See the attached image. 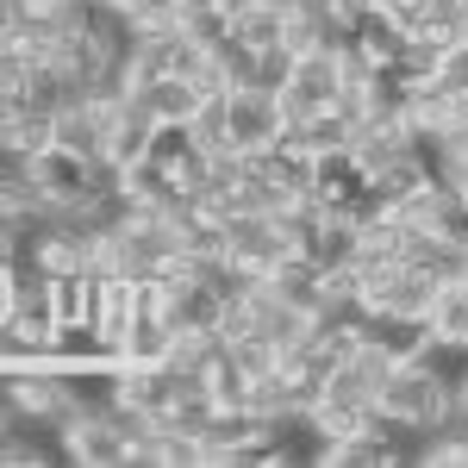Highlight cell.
Listing matches in <instances>:
<instances>
[{
  "instance_id": "1",
  "label": "cell",
  "mask_w": 468,
  "mask_h": 468,
  "mask_svg": "<svg viewBox=\"0 0 468 468\" xmlns=\"http://www.w3.org/2000/svg\"><path fill=\"white\" fill-rule=\"evenodd\" d=\"M456 381H463V375L437 368V362L419 350V356H399V362H394V375L381 381L375 406H381V419H394L399 431H431V419L450 406Z\"/></svg>"
},
{
  "instance_id": "2",
  "label": "cell",
  "mask_w": 468,
  "mask_h": 468,
  "mask_svg": "<svg viewBox=\"0 0 468 468\" xmlns=\"http://www.w3.org/2000/svg\"><path fill=\"white\" fill-rule=\"evenodd\" d=\"M57 450H63V456H69L75 468H125V463H132V437L112 425L107 394H101V399H88V406L75 412L69 425L57 431Z\"/></svg>"
},
{
  "instance_id": "3",
  "label": "cell",
  "mask_w": 468,
  "mask_h": 468,
  "mask_svg": "<svg viewBox=\"0 0 468 468\" xmlns=\"http://www.w3.org/2000/svg\"><path fill=\"white\" fill-rule=\"evenodd\" d=\"M443 282L425 275L419 262H394V269H375L362 275V306L368 313H394V319H431Z\"/></svg>"
},
{
  "instance_id": "4",
  "label": "cell",
  "mask_w": 468,
  "mask_h": 468,
  "mask_svg": "<svg viewBox=\"0 0 468 468\" xmlns=\"http://www.w3.org/2000/svg\"><path fill=\"white\" fill-rule=\"evenodd\" d=\"M57 144L75 150V156H112V101H75V107L57 112Z\"/></svg>"
},
{
  "instance_id": "5",
  "label": "cell",
  "mask_w": 468,
  "mask_h": 468,
  "mask_svg": "<svg viewBox=\"0 0 468 468\" xmlns=\"http://www.w3.org/2000/svg\"><path fill=\"white\" fill-rule=\"evenodd\" d=\"M138 313H144V282L107 275V293H101V306H94V331H101L107 356H125V337H132Z\"/></svg>"
},
{
  "instance_id": "6",
  "label": "cell",
  "mask_w": 468,
  "mask_h": 468,
  "mask_svg": "<svg viewBox=\"0 0 468 468\" xmlns=\"http://www.w3.org/2000/svg\"><path fill=\"white\" fill-rule=\"evenodd\" d=\"M231 256L269 275V269L288 256V231H282V218H275V213H231Z\"/></svg>"
},
{
  "instance_id": "7",
  "label": "cell",
  "mask_w": 468,
  "mask_h": 468,
  "mask_svg": "<svg viewBox=\"0 0 468 468\" xmlns=\"http://www.w3.org/2000/svg\"><path fill=\"white\" fill-rule=\"evenodd\" d=\"M431 176H437L431 144H419V150H399L394 163H381V169L368 176V187H375V200H381V207L394 213L399 200H412V194H419V187H425Z\"/></svg>"
},
{
  "instance_id": "8",
  "label": "cell",
  "mask_w": 468,
  "mask_h": 468,
  "mask_svg": "<svg viewBox=\"0 0 468 468\" xmlns=\"http://www.w3.org/2000/svg\"><path fill=\"white\" fill-rule=\"evenodd\" d=\"M37 194H44L50 207L88 200V156H75V150H63V144L37 150Z\"/></svg>"
},
{
  "instance_id": "9",
  "label": "cell",
  "mask_w": 468,
  "mask_h": 468,
  "mask_svg": "<svg viewBox=\"0 0 468 468\" xmlns=\"http://www.w3.org/2000/svg\"><path fill=\"white\" fill-rule=\"evenodd\" d=\"M156 107H150L144 94L132 88L125 101H112V156L119 163H138V156H150V138H156Z\"/></svg>"
},
{
  "instance_id": "10",
  "label": "cell",
  "mask_w": 468,
  "mask_h": 468,
  "mask_svg": "<svg viewBox=\"0 0 468 468\" xmlns=\"http://www.w3.org/2000/svg\"><path fill=\"white\" fill-rule=\"evenodd\" d=\"M313 463H324V468H394L399 450H394V431H350V437L319 443Z\"/></svg>"
},
{
  "instance_id": "11",
  "label": "cell",
  "mask_w": 468,
  "mask_h": 468,
  "mask_svg": "<svg viewBox=\"0 0 468 468\" xmlns=\"http://www.w3.org/2000/svg\"><path fill=\"white\" fill-rule=\"evenodd\" d=\"M163 319L176 324V331H218L225 319V293L207 288V282H194V288H181L163 300Z\"/></svg>"
},
{
  "instance_id": "12",
  "label": "cell",
  "mask_w": 468,
  "mask_h": 468,
  "mask_svg": "<svg viewBox=\"0 0 468 468\" xmlns=\"http://www.w3.org/2000/svg\"><path fill=\"white\" fill-rule=\"evenodd\" d=\"M187 138H194V150L200 156H231V88L225 94H207L200 107H194V119H187Z\"/></svg>"
},
{
  "instance_id": "13",
  "label": "cell",
  "mask_w": 468,
  "mask_h": 468,
  "mask_svg": "<svg viewBox=\"0 0 468 468\" xmlns=\"http://www.w3.org/2000/svg\"><path fill=\"white\" fill-rule=\"evenodd\" d=\"M406 26H399L394 13H388V6H368V13H362V26H356V44H362V57H368V63H399V57H406Z\"/></svg>"
},
{
  "instance_id": "14",
  "label": "cell",
  "mask_w": 468,
  "mask_h": 468,
  "mask_svg": "<svg viewBox=\"0 0 468 468\" xmlns=\"http://www.w3.org/2000/svg\"><path fill=\"white\" fill-rule=\"evenodd\" d=\"M138 94H144L150 107H156V119H163V125H181V119H194V107L207 101V94H200V81H187V75H163V81H144Z\"/></svg>"
},
{
  "instance_id": "15",
  "label": "cell",
  "mask_w": 468,
  "mask_h": 468,
  "mask_svg": "<svg viewBox=\"0 0 468 468\" xmlns=\"http://www.w3.org/2000/svg\"><path fill=\"white\" fill-rule=\"evenodd\" d=\"M176 337H181V331L163 319V306H156V313H138V324H132V337H125V356H119V362H169Z\"/></svg>"
},
{
  "instance_id": "16",
  "label": "cell",
  "mask_w": 468,
  "mask_h": 468,
  "mask_svg": "<svg viewBox=\"0 0 468 468\" xmlns=\"http://www.w3.org/2000/svg\"><path fill=\"white\" fill-rule=\"evenodd\" d=\"M231 32L244 37L250 50H275V44H288V13H282V6H262V0H250L244 13H231Z\"/></svg>"
},
{
  "instance_id": "17",
  "label": "cell",
  "mask_w": 468,
  "mask_h": 468,
  "mask_svg": "<svg viewBox=\"0 0 468 468\" xmlns=\"http://www.w3.org/2000/svg\"><path fill=\"white\" fill-rule=\"evenodd\" d=\"M425 324H431V337L468 350V282H443V293H437V306H431Z\"/></svg>"
},
{
  "instance_id": "18",
  "label": "cell",
  "mask_w": 468,
  "mask_h": 468,
  "mask_svg": "<svg viewBox=\"0 0 468 468\" xmlns=\"http://www.w3.org/2000/svg\"><path fill=\"white\" fill-rule=\"evenodd\" d=\"M443 57H450V44H443V37L412 32V37H406V57H399V69L412 75V81H431V75L443 69Z\"/></svg>"
},
{
  "instance_id": "19",
  "label": "cell",
  "mask_w": 468,
  "mask_h": 468,
  "mask_svg": "<svg viewBox=\"0 0 468 468\" xmlns=\"http://www.w3.org/2000/svg\"><path fill=\"white\" fill-rule=\"evenodd\" d=\"M425 32L443 44H468V0H425Z\"/></svg>"
},
{
  "instance_id": "20",
  "label": "cell",
  "mask_w": 468,
  "mask_h": 468,
  "mask_svg": "<svg viewBox=\"0 0 468 468\" xmlns=\"http://www.w3.org/2000/svg\"><path fill=\"white\" fill-rule=\"evenodd\" d=\"M0 456L13 468H37V463H50V450L44 443H32V431H0Z\"/></svg>"
},
{
  "instance_id": "21",
  "label": "cell",
  "mask_w": 468,
  "mask_h": 468,
  "mask_svg": "<svg viewBox=\"0 0 468 468\" xmlns=\"http://www.w3.org/2000/svg\"><path fill=\"white\" fill-rule=\"evenodd\" d=\"M437 81H443L450 94H468V44H450V57H443Z\"/></svg>"
},
{
  "instance_id": "22",
  "label": "cell",
  "mask_w": 468,
  "mask_h": 468,
  "mask_svg": "<svg viewBox=\"0 0 468 468\" xmlns=\"http://www.w3.org/2000/svg\"><path fill=\"white\" fill-rule=\"evenodd\" d=\"M101 6H112V13H125V19H138L144 6H156V0H101Z\"/></svg>"
},
{
  "instance_id": "23",
  "label": "cell",
  "mask_w": 468,
  "mask_h": 468,
  "mask_svg": "<svg viewBox=\"0 0 468 468\" xmlns=\"http://www.w3.org/2000/svg\"><path fill=\"white\" fill-rule=\"evenodd\" d=\"M262 6H282V13H293V6H300V0H262Z\"/></svg>"
},
{
  "instance_id": "24",
  "label": "cell",
  "mask_w": 468,
  "mask_h": 468,
  "mask_svg": "<svg viewBox=\"0 0 468 468\" xmlns=\"http://www.w3.org/2000/svg\"><path fill=\"white\" fill-rule=\"evenodd\" d=\"M463 399H468V368H463Z\"/></svg>"
}]
</instances>
